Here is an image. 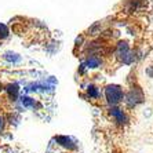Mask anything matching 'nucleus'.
Segmentation results:
<instances>
[{"instance_id":"nucleus-1","label":"nucleus","mask_w":153,"mask_h":153,"mask_svg":"<svg viewBox=\"0 0 153 153\" xmlns=\"http://www.w3.org/2000/svg\"><path fill=\"white\" fill-rule=\"evenodd\" d=\"M105 98H106L108 103L114 106L123 101L124 98V94H123V90L119 85H108L105 88Z\"/></svg>"},{"instance_id":"nucleus-2","label":"nucleus","mask_w":153,"mask_h":153,"mask_svg":"<svg viewBox=\"0 0 153 153\" xmlns=\"http://www.w3.org/2000/svg\"><path fill=\"white\" fill-rule=\"evenodd\" d=\"M55 141H57L59 145L65 146V148H68V149H75V145H73V142H72L68 137H57V138H55Z\"/></svg>"},{"instance_id":"nucleus-3","label":"nucleus","mask_w":153,"mask_h":153,"mask_svg":"<svg viewBox=\"0 0 153 153\" xmlns=\"http://www.w3.org/2000/svg\"><path fill=\"white\" fill-rule=\"evenodd\" d=\"M7 93H8V97H10L11 100L15 101V98L18 97V87L15 84L14 85H13V84L8 85V87H7Z\"/></svg>"},{"instance_id":"nucleus-4","label":"nucleus","mask_w":153,"mask_h":153,"mask_svg":"<svg viewBox=\"0 0 153 153\" xmlns=\"http://www.w3.org/2000/svg\"><path fill=\"white\" fill-rule=\"evenodd\" d=\"M100 58L98 57H90L88 59H87V66H88V68H97V66H98V65H100Z\"/></svg>"},{"instance_id":"nucleus-5","label":"nucleus","mask_w":153,"mask_h":153,"mask_svg":"<svg viewBox=\"0 0 153 153\" xmlns=\"http://www.w3.org/2000/svg\"><path fill=\"white\" fill-rule=\"evenodd\" d=\"M87 94H88L91 98H97V97H98V88L94 87V85H90L88 90H87Z\"/></svg>"},{"instance_id":"nucleus-6","label":"nucleus","mask_w":153,"mask_h":153,"mask_svg":"<svg viewBox=\"0 0 153 153\" xmlns=\"http://www.w3.org/2000/svg\"><path fill=\"white\" fill-rule=\"evenodd\" d=\"M7 35H8L7 28L0 24V39H4V37H7Z\"/></svg>"},{"instance_id":"nucleus-7","label":"nucleus","mask_w":153,"mask_h":153,"mask_svg":"<svg viewBox=\"0 0 153 153\" xmlns=\"http://www.w3.org/2000/svg\"><path fill=\"white\" fill-rule=\"evenodd\" d=\"M4 124H6V120H4V117L0 114V132L3 131V128H4Z\"/></svg>"},{"instance_id":"nucleus-8","label":"nucleus","mask_w":153,"mask_h":153,"mask_svg":"<svg viewBox=\"0 0 153 153\" xmlns=\"http://www.w3.org/2000/svg\"><path fill=\"white\" fill-rule=\"evenodd\" d=\"M0 90H1V85H0Z\"/></svg>"}]
</instances>
